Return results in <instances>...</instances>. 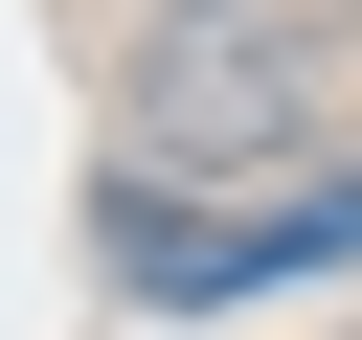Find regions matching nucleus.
I'll use <instances>...</instances> for the list:
<instances>
[{"mask_svg":"<svg viewBox=\"0 0 362 340\" xmlns=\"http://www.w3.org/2000/svg\"><path fill=\"white\" fill-rule=\"evenodd\" d=\"M339 68H362V0H158L136 23V159L158 181L272 159V136L339 113Z\"/></svg>","mask_w":362,"mask_h":340,"instance_id":"obj_1","label":"nucleus"},{"mask_svg":"<svg viewBox=\"0 0 362 340\" xmlns=\"http://www.w3.org/2000/svg\"><path fill=\"white\" fill-rule=\"evenodd\" d=\"M90 249H113V295H158V317H226V295H317V272H362V159L272 181V204H226V227H204L158 159H113Z\"/></svg>","mask_w":362,"mask_h":340,"instance_id":"obj_2","label":"nucleus"}]
</instances>
